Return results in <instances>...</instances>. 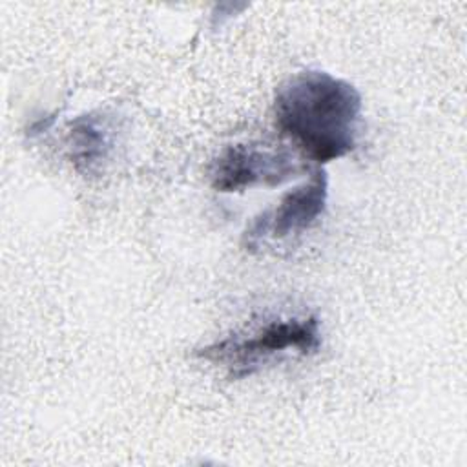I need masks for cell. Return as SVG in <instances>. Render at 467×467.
I'll return each mask as SVG.
<instances>
[{"instance_id": "1", "label": "cell", "mask_w": 467, "mask_h": 467, "mask_svg": "<svg viewBox=\"0 0 467 467\" xmlns=\"http://www.w3.org/2000/svg\"><path fill=\"white\" fill-rule=\"evenodd\" d=\"M361 108V93L350 82L308 69L277 88L274 119L303 157L327 164L354 151Z\"/></svg>"}, {"instance_id": "5", "label": "cell", "mask_w": 467, "mask_h": 467, "mask_svg": "<svg viewBox=\"0 0 467 467\" xmlns=\"http://www.w3.org/2000/svg\"><path fill=\"white\" fill-rule=\"evenodd\" d=\"M119 124L108 111H88L67 124L66 148L73 168L82 175L100 171L117 146Z\"/></svg>"}, {"instance_id": "6", "label": "cell", "mask_w": 467, "mask_h": 467, "mask_svg": "<svg viewBox=\"0 0 467 467\" xmlns=\"http://www.w3.org/2000/svg\"><path fill=\"white\" fill-rule=\"evenodd\" d=\"M55 122V117L53 115H42L40 119H36L35 122H31V126L27 128V135L29 137H35V135H40V133H44V131H47L49 130V126Z\"/></svg>"}, {"instance_id": "2", "label": "cell", "mask_w": 467, "mask_h": 467, "mask_svg": "<svg viewBox=\"0 0 467 467\" xmlns=\"http://www.w3.org/2000/svg\"><path fill=\"white\" fill-rule=\"evenodd\" d=\"M319 347V319L317 316H305L274 319L248 336L224 337L197 350V356L223 365L232 379H243L257 372L274 356L286 352L310 356Z\"/></svg>"}, {"instance_id": "4", "label": "cell", "mask_w": 467, "mask_h": 467, "mask_svg": "<svg viewBox=\"0 0 467 467\" xmlns=\"http://www.w3.org/2000/svg\"><path fill=\"white\" fill-rule=\"evenodd\" d=\"M328 199V177L316 168L310 181L285 193L277 206L263 212L243 234V246L254 250L266 237L286 239L308 230L325 212Z\"/></svg>"}, {"instance_id": "3", "label": "cell", "mask_w": 467, "mask_h": 467, "mask_svg": "<svg viewBox=\"0 0 467 467\" xmlns=\"http://www.w3.org/2000/svg\"><path fill=\"white\" fill-rule=\"evenodd\" d=\"M301 171L303 164L288 150L252 142L226 146L208 168L210 184L221 193L243 192L257 184L277 186Z\"/></svg>"}]
</instances>
